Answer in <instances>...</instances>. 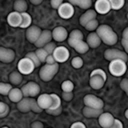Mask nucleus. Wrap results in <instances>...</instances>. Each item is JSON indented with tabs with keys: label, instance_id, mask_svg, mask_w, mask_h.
I'll return each instance as SVG.
<instances>
[{
	"label": "nucleus",
	"instance_id": "1",
	"mask_svg": "<svg viewBox=\"0 0 128 128\" xmlns=\"http://www.w3.org/2000/svg\"><path fill=\"white\" fill-rule=\"evenodd\" d=\"M96 34L100 38L101 42H104L107 45H114L117 43L118 36L114 32V30L108 25L105 24L99 25L98 28L96 29Z\"/></svg>",
	"mask_w": 128,
	"mask_h": 128
},
{
	"label": "nucleus",
	"instance_id": "2",
	"mask_svg": "<svg viewBox=\"0 0 128 128\" xmlns=\"http://www.w3.org/2000/svg\"><path fill=\"white\" fill-rule=\"evenodd\" d=\"M17 108L22 113H27L31 110H32V112H35V113L42 112V109L38 106L37 101L34 98H30V97L23 98L22 100H20L17 103Z\"/></svg>",
	"mask_w": 128,
	"mask_h": 128
},
{
	"label": "nucleus",
	"instance_id": "3",
	"mask_svg": "<svg viewBox=\"0 0 128 128\" xmlns=\"http://www.w3.org/2000/svg\"><path fill=\"white\" fill-rule=\"evenodd\" d=\"M58 70H59V64L58 63H56L54 65H47V64H45L44 66L41 67V69L39 71V77L44 82L51 81L53 79V77L57 74Z\"/></svg>",
	"mask_w": 128,
	"mask_h": 128
},
{
	"label": "nucleus",
	"instance_id": "4",
	"mask_svg": "<svg viewBox=\"0 0 128 128\" xmlns=\"http://www.w3.org/2000/svg\"><path fill=\"white\" fill-rule=\"evenodd\" d=\"M108 68H109V72L113 76L120 77V76H122V75L125 74L126 69H127V66H126V62L117 59V60L110 61V64H109V67Z\"/></svg>",
	"mask_w": 128,
	"mask_h": 128
},
{
	"label": "nucleus",
	"instance_id": "5",
	"mask_svg": "<svg viewBox=\"0 0 128 128\" xmlns=\"http://www.w3.org/2000/svg\"><path fill=\"white\" fill-rule=\"evenodd\" d=\"M104 58L108 61H112V60H122L124 62H127V53H125L124 51H121L119 49H115V48H110L107 49L104 52Z\"/></svg>",
	"mask_w": 128,
	"mask_h": 128
},
{
	"label": "nucleus",
	"instance_id": "6",
	"mask_svg": "<svg viewBox=\"0 0 128 128\" xmlns=\"http://www.w3.org/2000/svg\"><path fill=\"white\" fill-rule=\"evenodd\" d=\"M34 69H35V65L27 57H24V58L19 60V62H18V72L20 74L29 75L30 73L33 72Z\"/></svg>",
	"mask_w": 128,
	"mask_h": 128
},
{
	"label": "nucleus",
	"instance_id": "7",
	"mask_svg": "<svg viewBox=\"0 0 128 128\" xmlns=\"http://www.w3.org/2000/svg\"><path fill=\"white\" fill-rule=\"evenodd\" d=\"M84 104L87 107L90 108H95V109H103L104 103L102 101V99L98 98L97 96L93 95V94H87L84 97Z\"/></svg>",
	"mask_w": 128,
	"mask_h": 128
},
{
	"label": "nucleus",
	"instance_id": "8",
	"mask_svg": "<svg viewBox=\"0 0 128 128\" xmlns=\"http://www.w3.org/2000/svg\"><path fill=\"white\" fill-rule=\"evenodd\" d=\"M52 55H53V57H54V59H55V61L57 63H63V62L68 60L70 53H69V51H68V49L66 47L58 46L53 51Z\"/></svg>",
	"mask_w": 128,
	"mask_h": 128
},
{
	"label": "nucleus",
	"instance_id": "9",
	"mask_svg": "<svg viewBox=\"0 0 128 128\" xmlns=\"http://www.w3.org/2000/svg\"><path fill=\"white\" fill-rule=\"evenodd\" d=\"M57 10L59 16L63 19H70L74 15V7L69 2H63Z\"/></svg>",
	"mask_w": 128,
	"mask_h": 128
},
{
	"label": "nucleus",
	"instance_id": "10",
	"mask_svg": "<svg viewBox=\"0 0 128 128\" xmlns=\"http://www.w3.org/2000/svg\"><path fill=\"white\" fill-rule=\"evenodd\" d=\"M42 30L35 25H31L29 28H27L26 30V38L30 43H35L37 41V39L39 38L40 34H41Z\"/></svg>",
	"mask_w": 128,
	"mask_h": 128
},
{
	"label": "nucleus",
	"instance_id": "11",
	"mask_svg": "<svg viewBox=\"0 0 128 128\" xmlns=\"http://www.w3.org/2000/svg\"><path fill=\"white\" fill-rule=\"evenodd\" d=\"M52 40V34H51V31L49 30H43L39 36V38L37 39V41L34 43L35 46L37 48H43L47 43L51 42Z\"/></svg>",
	"mask_w": 128,
	"mask_h": 128
},
{
	"label": "nucleus",
	"instance_id": "12",
	"mask_svg": "<svg viewBox=\"0 0 128 128\" xmlns=\"http://www.w3.org/2000/svg\"><path fill=\"white\" fill-rule=\"evenodd\" d=\"M51 34H52V39L56 40L57 42H63L64 40H66L68 38V32L62 26H58V27L54 28V30L51 32Z\"/></svg>",
	"mask_w": 128,
	"mask_h": 128
},
{
	"label": "nucleus",
	"instance_id": "13",
	"mask_svg": "<svg viewBox=\"0 0 128 128\" xmlns=\"http://www.w3.org/2000/svg\"><path fill=\"white\" fill-rule=\"evenodd\" d=\"M114 119L115 118L112 116V114L108 112H102L98 117V122L102 128H109L112 125Z\"/></svg>",
	"mask_w": 128,
	"mask_h": 128
},
{
	"label": "nucleus",
	"instance_id": "14",
	"mask_svg": "<svg viewBox=\"0 0 128 128\" xmlns=\"http://www.w3.org/2000/svg\"><path fill=\"white\" fill-rule=\"evenodd\" d=\"M15 53L12 49H8L5 47H0V61L4 63H10L14 60Z\"/></svg>",
	"mask_w": 128,
	"mask_h": 128
},
{
	"label": "nucleus",
	"instance_id": "15",
	"mask_svg": "<svg viewBox=\"0 0 128 128\" xmlns=\"http://www.w3.org/2000/svg\"><path fill=\"white\" fill-rule=\"evenodd\" d=\"M94 6H95L94 11L96 13H99V14H106L111 10L108 0H97L95 2Z\"/></svg>",
	"mask_w": 128,
	"mask_h": 128
},
{
	"label": "nucleus",
	"instance_id": "16",
	"mask_svg": "<svg viewBox=\"0 0 128 128\" xmlns=\"http://www.w3.org/2000/svg\"><path fill=\"white\" fill-rule=\"evenodd\" d=\"M81 40H83V33L78 29L72 30V32L68 34V44L73 48Z\"/></svg>",
	"mask_w": 128,
	"mask_h": 128
},
{
	"label": "nucleus",
	"instance_id": "17",
	"mask_svg": "<svg viewBox=\"0 0 128 128\" xmlns=\"http://www.w3.org/2000/svg\"><path fill=\"white\" fill-rule=\"evenodd\" d=\"M36 101H37L38 106H39L42 110H47V109H49L50 106H51V102H52L50 94H45V93L39 95Z\"/></svg>",
	"mask_w": 128,
	"mask_h": 128
},
{
	"label": "nucleus",
	"instance_id": "18",
	"mask_svg": "<svg viewBox=\"0 0 128 128\" xmlns=\"http://www.w3.org/2000/svg\"><path fill=\"white\" fill-rule=\"evenodd\" d=\"M21 20H22L21 14L16 12V11H13V12L9 13L8 16H7V22L11 27H20Z\"/></svg>",
	"mask_w": 128,
	"mask_h": 128
},
{
	"label": "nucleus",
	"instance_id": "19",
	"mask_svg": "<svg viewBox=\"0 0 128 128\" xmlns=\"http://www.w3.org/2000/svg\"><path fill=\"white\" fill-rule=\"evenodd\" d=\"M96 19V12L93 9H88L85 13H83L80 18H79V22L82 26H85L89 21Z\"/></svg>",
	"mask_w": 128,
	"mask_h": 128
},
{
	"label": "nucleus",
	"instance_id": "20",
	"mask_svg": "<svg viewBox=\"0 0 128 128\" xmlns=\"http://www.w3.org/2000/svg\"><path fill=\"white\" fill-rule=\"evenodd\" d=\"M86 43L89 46V48H96L101 44V40L98 37V35L96 34V32H91L87 36Z\"/></svg>",
	"mask_w": 128,
	"mask_h": 128
},
{
	"label": "nucleus",
	"instance_id": "21",
	"mask_svg": "<svg viewBox=\"0 0 128 128\" xmlns=\"http://www.w3.org/2000/svg\"><path fill=\"white\" fill-rule=\"evenodd\" d=\"M105 79H103L101 76H97V75H93V76H90V80H89V84L90 86L95 89V90H98L100 88L103 87L104 83H105Z\"/></svg>",
	"mask_w": 128,
	"mask_h": 128
},
{
	"label": "nucleus",
	"instance_id": "22",
	"mask_svg": "<svg viewBox=\"0 0 128 128\" xmlns=\"http://www.w3.org/2000/svg\"><path fill=\"white\" fill-rule=\"evenodd\" d=\"M82 112H83V115L87 118H96V117H99V115L103 112V109H95V108H90L85 106Z\"/></svg>",
	"mask_w": 128,
	"mask_h": 128
},
{
	"label": "nucleus",
	"instance_id": "23",
	"mask_svg": "<svg viewBox=\"0 0 128 128\" xmlns=\"http://www.w3.org/2000/svg\"><path fill=\"white\" fill-rule=\"evenodd\" d=\"M27 86V91H28V96L30 98H34L35 96H38L40 93V87L37 83L35 82H28L26 84Z\"/></svg>",
	"mask_w": 128,
	"mask_h": 128
},
{
	"label": "nucleus",
	"instance_id": "24",
	"mask_svg": "<svg viewBox=\"0 0 128 128\" xmlns=\"http://www.w3.org/2000/svg\"><path fill=\"white\" fill-rule=\"evenodd\" d=\"M8 97H9V99L12 102L18 103L20 100L23 99V95H22L21 89H19V88H12L10 90V92L8 93Z\"/></svg>",
	"mask_w": 128,
	"mask_h": 128
},
{
	"label": "nucleus",
	"instance_id": "25",
	"mask_svg": "<svg viewBox=\"0 0 128 128\" xmlns=\"http://www.w3.org/2000/svg\"><path fill=\"white\" fill-rule=\"evenodd\" d=\"M69 3L73 6V5H76L82 9H89L92 5V1L91 0H70Z\"/></svg>",
	"mask_w": 128,
	"mask_h": 128
},
{
	"label": "nucleus",
	"instance_id": "26",
	"mask_svg": "<svg viewBox=\"0 0 128 128\" xmlns=\"http://www.w3.org/2000/svg\"><path fill=\"white\" fill-rule=\"evenodd\" d=\"M27 10V3L24 0H17L14 2V11L18 13H24Z\"/></svg>",
	"mask_w": 128,
	"mask_h": 128
},
{
	"label": "nucleus",
	"instance_id": "27",
	"mask_svg": "<svg viewBox=\"0 0 128 128\" xmlns=\"http://www.w3.org/2000/svg\"><path fill=\"white\" fill-rule=\"evenodd\" d=\"M21 25L20 27L21 28H29L31 26V23H32V18L31 16L27 13V12H24V13H21Z\"/></svg>",
	"mask_w": 128,
	"mask_h": 128
},
{
	"label": "nucleus",
	"instance_id": "28",
	"mask_svg": "<svg viewBox=\"0 0 128 128\" xmlns=\"http://www.w3.org/2000/svg\"><path fill=\"white\" fill-rule=\"evenodd\" d=\"M9 81L14 85H19L22 82V74L18 71H13L9 75Z\"/></svg>",
	"mask_w": 128,
	"mask_h": 128
},
{
	"label": "nucleus",
	"instance_id": "29",
	"mask_svg": "<svg viewBox=\"0 0 128 128\" xmlns=\"http://www.w3.org/2000/svg\"><path fill=\"white\" fill-rule=\"evenodd\" d=\"M74 49H75L76 52H78V53H80V54H84V53H86V52L89 50V46L87 45V43H86L85 41L81 40V41H79V42L74 46Z\"/></svg>",
	"mask_w": 128,
	"mask_h": 128
},
{
	"label": "nucleus",
	"instance_id": "30",
	"mask_svg": "<svg viewBox=\"0 0 128 128\" xmlns=\"http://www.w3.org/2000/svg\"><path fill=\"white\" fill-rule=\"evenodd\" d=\"M50 96H51L52 102H51V106H50L49 109L55 110V109L61 107V99H60V97L58 95H56V94H50Z\"/></svg>",
	"mask_w": 128,
	"mask_h": 128
},
{
	"label": "nucleus",
	"instance_id": "31",
	"mask_svg": "<svg viewBox=\"0 0 128 128\" xmlns=\"http://www.w3.org/2000/svg\"><path fill=\"white\" fill-rule=\"evenodd\" d=\"M109 4H110V9L119 10L124 6L125 2H124V0H110Z\"/></svg>",
	"mask_w": 128,
	"mask_h": 128
},
{
	"label": "nucleus",
	"instance_id": "32",
	"mask_svg": "<svg viewBox=\"0 0 128 128\" xmlns=\"http://www.w3.org/2000/svg\"><path fill=\"white\" fill-rule=\"evenodd\" d=\"M35 54H36L37 58L39 59L40 63H44L45 60H46V58H47V56H48L47 52H46L43 48H38V49L35 51Z\"/></svg>",
	"mask_w": 128,
	"mask_h": 128
},
{
	"label": "nucleus",
	"instance_id": "33",
	"mask_svg": "<svg viewBox=\"0 0 128 128\" xmlns=\"http://www.w3.org/2000/svg\"><path fill=\"white\" fill-rule=\"evenodd\" d=\"M61 88H62V91L63 92H72L73 91V88H74V84L70 80H65L61 84Z\"/></svg>",
	"mask_w": 128,
	"mask_h": 128
},
{
	"label": "nucleus",
	"instance_id": "34",
	"mask_svg": "<svg viewBox=\"0 0 128 128\" xmlns=\"http://www.w3.org/2000/svg\"><path fill=\"white\" fill-rule=\"evenodd\" d=\"M122 46L124 48V52L126 53L128 51V28H125L123 31V35H122Z\"/></svg>",
	"mask_w": 128,
	"mask_h": 128
},
{
	"label": "nucleus",
	"instance_id": "35",
	"mask_svg": "<svg viewBox=\"0 0 128 128\" xmlns=\"http://www.w3.org/2000/svg\"><path fill=\"white\" fill-rule=\"evenodd\" d=\"M11 89H12V86L10 84L0 82V94L1 95H8Z\"/></svg>",
	"mask_w": 128,
	"mask_h": 128
},
{
	"label": "nucleus",
	"instance_id": "36",
	"mask_svg": "<svg viewBox=\"0 0 128 128\" xmlns=\"http://www.w3.org/2000/svg\"><path fill=\"white\" fill-rule=\"evenodd\" d=\"M98 26H99L98 21H97L96 19H93V20L89 21L84 27H85V29L88 30V31H94V30H96V29L98 28Z\"/></svg>",
	"mask_w": 128,
	"mask_h": 128
},
{
	"label": "nucleus",
	"instance_id": "37",
	"mask_svg": "<svg viewBox=\"0 0 128 128\" xmlns=\"http://www.w3.org/2000/svg\"><path fill=\"white\" fill-rule=\"evenodd\" d=\"M25 57H27L28 59H30V60L33 62V64L35 65V67H38V66L40 65V61H39V59L37 58L35 52H28V53L25 55Z\"/></svg>",
	"mask_w": 128,
	"mask_h": 128
},
{
	"label": "nucleus",
	"instance_id": "38",
	"mask_svg": "<svg viewBox=\"0 0 128 128\" xmlns=\"http://www.w3.org/2000/svg\"><path fill=\"white\" fill-rule=\"evenodd\" d=\"M8 113H9V106L4 102H0V118L6 117Z\"/></svg>",
	"mask_w": 128,
	"mask_h": 128
},
{
	"label": "nucleus",
	"instance_id": "39",
	"mask_svg": "<svg viewBox=\"0 0 128 128\" xmlns=\"http://www.w3.org/2000/svg\"><path fill=\"white\" fill-rule=\"evenodd\" d=\"M71 64H72V66H73L74 68L78 69V68H81V67L83 66V60H82L81 57H78V56H77V57H74V58L72 59Z\"/></svg>",
	"mask_w": 128,
	"mask_h": 128
},
{
	"label": "nucleus",
	"instance_id": "40",
	"mask_svg": "<svg viewBox=\"0 0 128 128\" xmlns=\"http://www.w3.org/2000/svg\"><path fill=\"white\" fill-rule=\"evenodd\" d=\"M55 48H56V45H55V43L54 42H49V43H47L44 47H43V49L47 52V54L48 55H51L52 53H53V51L55 50Z\"/></svg>",
	"mask_w": 128,
	"mask_h": 128
},
{
	"label": "nucleus",
	"instance_id": "41",
	"mask_svg": "<svg viewBox=\"0 0 128 128\" xmlns=\"http://www.w3.org/2000/svg\"><path fill=\"white\" fill-rule=\"evenodd\" d=\"M93 75H97V76H101L103 79H105L106 80V78H107V76H106V73L102 70V69H95V70H93L92 72H91V74H90V76H93Z\"/></svg>",
	"mask_w": 128,
	"mask_h": 128
},
{
	"label": "nucleus",
	"instance_id": "42",
	"mask_svg": "<svg viewBox=\"0 0 128 128\" xmlns=\"http://www.w3.org/2000/svg\"><path fill=\"white\" fill-rule=\"evenodd\" d=\"M48 114H50V115H54V116H57V115H60L61 114V112H62V107H59V108H57V109H55V110H51V109H47V110H45Z\"/></svg>",
	"mask_w": 128,
	"mask_h": 128
},
{
	"label": "nucleus",
	"instance_id": "43",
	"mask_svg": "<svg viewBox=\"0 0 128 128\" xmlns=\"http://www.w3.org/2000/svg\"><path fill=\"white\" fill-rule=\"evenodd\" d=\"M120 88L125 92V93H128V80L125 78L123 79L121 82H120Z\"/></svg>",
	"mask_w": 128,
	"mask_h": 128
},
{
	"label": "nucleus",
	"instance_id": "44",
	"mask_svg": "<svg viewBox=\"0 0 128 128\" xmlns=\"http://www.w3.org/2000/svg\"><path fill=\"white\" fill-rule=\"evenodd\" d=\"M109 128H123V123L118 119H114L112 125Z\"/></svg>",
	"mask_w": 128,
	"mask_h": 128
},
{
	"label": "nucleus",
	"instance_id": "45",
	"mask_svg": "<svg viewBox=\"0 0 128 128\" xmlns=\"http://www.w3.org/2000/svg\"><path fill=\"white\" fill-rule=\"evenodd\" d=\"M62 98L65 101H70L73 98V93L72 92H62Z\"/></svg>",
	"mask_w": 128,
	"mask_h": 128
},
{
	"label": "nucleus",
	"instance_id": "46",
	"mask_svg": "<svg viewBox=\"0 0 128 128\" xmlns=\"http://www.w3.org/2000/svg\"><path fill=\"white\" fill-rule=\"evenodd\" d=\"M45 63H46L47 65H54V64H56L57 62L55 61L53 55L51 54V55H48V56H47V58H46V60H45Z\"/></svg>",
	"mask_w": 128,
	"mask_h": 128
},
{
	"label": "nucleus",
	"instance_id": "47",
	"mask_svg": "<svg viewBox=\"0 0 128 128\" xmlns=\"http://www.w3.org/2000/svg\"><path fill=\"white\" fill-rule=\"evenodd\" d=\"M62 3H63L62 0H52V1H51V6H52V8H54V9H58V8L61 6Z\"/></svg>",
	"mask_w": 128,
	"mask_h": 128
},
{
	"label": "nucleus",
	"instance_id": "48",
	"mask_svg": "<svg viewBox=\"0 0 128 128\" xmlns=\"http://www.w3.org/2000/svg\"><path fill=\"white\" fill-rule=\"evenodd\" d=\"M70 128H86V126L82 122H74Z\"/></svg>",
	"mask_w": 128,
	"mask_h": 128
},
{
	"label": "nucleus",
	"instance_id": "49",
	"mask_svg": "<svg viewBox=\"0 0 128 128\" xmlns=\"http://www.w3.org/2000/svg\"><path fill=\"white\" fill-rule=\"evenodd\" d=\"M31 128H44V126L40 121H35L31 124Z\"/></svg>",
	"mask_w": 128,
	"mask_h": 128
},
{
	"label": "nucleus",
	"instance_id": "50",
	"mask_svg": "<svg viewBox=\"0 0 128 128\" xmlns=\"http://www.w3.org/2000/svg\"><path fill=\"white\" fill-rule=\"evenodd\" d=\"M41 2H42V0H31V3H32V4H35V5L40 4Z\"/></svg>",
	"mask_w": 128,
	"mask_h": 128
},
{
	"label": "nucleus",
	"instance_id": "51",
	"mask_svg": "<svg viewBox=\"0 0 128 128\" xmlns=\"http://www.w3.org/2000/svg\"><path fill=\"white\" fill-rule=\"evenodd\" d=\"M125 116H126V117H128V110H126V111H125Z\"/></svg>",
	"mask_w": 128,
	"mask_h": 128
},
{
	"label": "nucleus",
	"instance_id": "52",
	"mask_svg": "<svg viewBox=\"0 0 128 128\" xmlns=\"http://www.w3.org/2000/svg\"><path fill=\"white\" fill-rule=\"evenodd\" d=\"M2 128H9V127H7V126H4V127H2Z\"/></svg>",
	"mask_w": 128,
	"mask_h": 128
}]
</instances>
